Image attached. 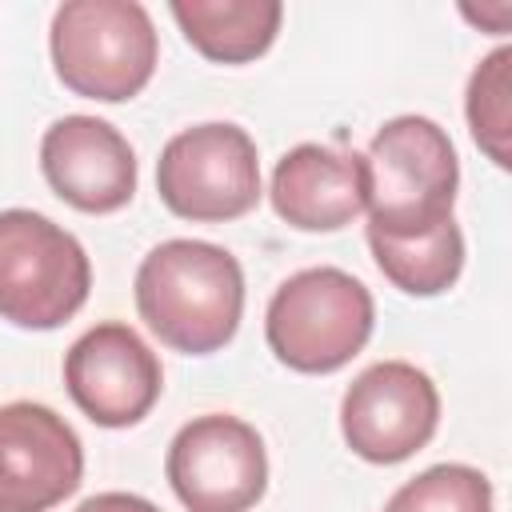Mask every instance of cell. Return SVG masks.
Segmentation results:
<instances>
[{
    "label": "cell",
    "mask_w": 512,
    "mask_h": 512,
    "mask_svg": "<svg viewBox=\"0 0 512 512\" xmlns=\"http://www.w3.org/2000/svg\"><path fill=\"white\" fill-rule=\"evenodd\" d=\"M136 312L172 352L208 356L240 328V260L208 240H164L136 268Z\"/></svg>",
    "instance_id": "6da1fadb"
},
{
    "label": "cell",
    "mask_w": 512,
    "mask_h": 512,
    "mask_svg": "<svg viewBox=\"0 0 512 512\" xmlns=\"http://www.w3.org/2000/svg\"><path fill=\"white\" fill-rule=\"evenodd\" d=\"M368 228L380 236H424L452 220L460 160L448 132L428 116H392L364 152Z\"/></svg>",
    "instance_id": "7a4b0ae2"
},
{
    "label": "cell",
    "mask_w": 512,
    "mask_h": 512,
    "mask_svg": "<svg viewBox=\"0 0 512 512\" xmlns=\"http://www.w3.org/2000/svg\"><path fill=\"white\" fill-rule=\"evenodd\" d=\"M52 68L84 100L120 104L156 72V24L136 0H68L52 12Z\"/></svg>",
    "instance_id": "3957f363"
},
{
    "label": "cell",
    "mask_w": 512,
    "mask_h": 512,
    "mask_svg": "<svg viewBox=\"0 0 512 512\" xmlns=\"http://www.w3.org/2000/svg\"><path fill=\"white\" fill-rule=\"evenodd\" d=\"M376 324L372 292L344 268H304L288 276L264 312V340L272 356L304 376L344 368L368 344Z\"/></svg>",
    "instance_id": "277c9868"
},
{
    "label": "cell",
    "mask_w": 512,
    "mask_h": 512,
    "mask_svg": "<svg viewBox=\"0 0 512 512\" xmlns=\"http://www.w3.org/2000/svg\"><path fill=\"white\" fill-rule=\"evenodd\" d=\"M92 288L84 244L32 208L0 212V320L32 332L68 324Z\"/></svg>",
    "instance_id": "5b68a950"
},
{
    "label": "cell",
    "mask_w": 512,
    "mask_h": 512,
    "mask_svg": "<svg viewBox=\"0 0 512 512\" xmlns=\"http://www.w3.org/2000/svg\"><path fill=\"white\" fill-rule=\"evenodd\" d=\"M156 192L180 220H240L260 204V156L252 136L228 120L176 132L156 160Z\"/></svg>",
    "instance_id": "8992f818"
},
{
    "label": "cell",
    "mask_w": 512,
    "mask_h": 512,
    "mask_svg": "<svg viewBox=\"0 0 512 512\" xmlns=\"http://www.w3.org/2000/svg\"><path fill=\"white\" fill-rule=\"evenodd\" d=\"M164 476L188 512H248L268 488V452L248 420L208 412L172 436Z\"/></svg>",
    "instance_id": "52a82bcc"
},
{
    "label": "cell",
    "mask_w": 512,
    "mask_h": 512,
    "mask_svg": "<svg viewBox=\"0 0 512 512\" xmlns=\"http://www.w3.org/2000/svg\"><path fill=\"white\" fill-rule=\"evenodd\" d=\"M440 424V392L408 360L364 368L340 400L344 444L368 464H400L420 452Z\"/></svg>",
    "instance_id": "ba28073f"
},
{
    "label": "cell",
    "mask_w": 512,
    "mask_h": 512,
    "mask_svg": "<svg viewBox=\"0 0 512 512\" xmlns=\"http://www.w3.org/2000/svg\"><path fill=\"white\" fill-rule=\"evenodd\" d=\"M64 388L92 424L132 428L160 400L164 372L136 328L108 320L64 352Z\"/></svg>",
    "instance_id": "9c48e42d"
},
{
    "label": "cell",
    "mask_w": 512,
    "mask_h": 512,
    "mask_svg": "<svg viewBox=\"0 0 512 512\" xmlns=\"http://www.w3.org/2000/svg\"><path fill=\"white\" fill-rule=\"evenodd\" d=\"M76 428L36 400L0 404V512H48L80 488Z\"/></svg>",
    "instance_id": "30bf717a"
},
{
    "label": "cell",
    "mask_w": 512,
    "mask_h": 512,
    "mask_svg": "<svg viewBox=\"0 0 512 512\" xmlns=\"http://www.w3.org/2000/svg\"><path fill=\"white\" fill-rule=\"evenodd\" d=\"M40 168L64 204L92 216L120 212L136 192V152L100 116H60L40 140Z\"/></svg>",
    "instance_id": "8fae6325"
},
{
    "label": "cell",
    "mask_w": 512,
    "mask_h": 512,
    "mask_svg": "<svg viewBox=\"0 0 512 512\" xmlns=\"http://www.w3.org/2000/svg\"><path fill=\"white\" fill-rule=\"evenodd\" d=\"M268 200L276 216L300 232L348 228L368 204L364 152H340L328 144H296L276 160Z\"/></svg>",
    "instance_id": "7c38bea8"
},
{
    "label": "cell",
    "mask_w": 512,
    "mask_h": 512,
    "mask_svg": "<svg viewBox=\"0 0 512 512\" xmlns=\"http://www.w3.org/2000/svg\"><path fill=\"white\" fill-rule=\"evenodd\" d=\"M184 40L212 64H248L264 56L280 32V0H172Z\"/></svg>",
    "instance_id": "4fadbf2b"
},
{
    "label": "cell",
    "mask_w": 512,
    "mask_h": 512,
    "mask_svg": "<svg viewBox=\"0 0 512 512\" xmlns=\"http://www.w3.org/2000/svg\"><path fill=\"white\" fill-rule=\"evenodd\" d=\"M368 248L384 280L408 296H440L464 272V232L456 220H444L440 228L404 240L368 228Z\"/></svg>",
    "instance_id": "5bb4252c"
},
{
    "label": "cell",
    "mask_w": 512,
    "mask_h": 512,
    "mask_svg": "<svg viewBox=\"0 0 512 512\" xmlns=\"http://www.w3.org/2000/svg\"><path fill=\"white\" fill-rule=\"evenodd\" d=\"M464 112L480 152L496 168H508L512 164V144H508L512 140V48L508 44H500L472 68Z\"/></svg>",
    "instance_id": "9a60e30c"
},
{
    "label": "cell",
    "mask_w": 512,
    "mask_h": 512,
    "mask_svg": "<svg viewBox=\"0 0 512 512\" xmlns=\"http://www.w3.org/2000/svg\"><path fill=\"white\" fill-rule=\"evenodd\" d=\"M388 512H492V484L472 464H432L392 492Z\"/></svg>",
    "instance_id": "2e32d148"
},
{
    "label": "cell",
    "mask_w": 512,
    "mask_h": 512,
    "mask_svg": "<svg viewBox=\"0 0 512 512\" xmlns=\"http://www.w3.org/2000/svg\"><path fill=\"white\" fill-rule=\"evenodd\" d=\"M76 512H160V508L136 492H96Z\"/></svg>",
    "instance_id": "e0dca14e"
},
{
    "label": "cell",
    "mask_w": 512,
    "mask_h": 512,
    "mask_svg": "<svg viewBox=\"0 0 512 512\" xmlns=\"http://www.w3.org/2000/svg\"><path fill=\"white\" fill-rule=\"evenodd\" d=\"M464 12V20H472V24H480V28H488L492 36H500L504 28H508V20H512V4H496V8H480V12H472V8H460Z\"/></svg>",
    "instance_id": "ac0fdd59"
},
{
    "label": "cell",
    "mask_w": 512,
    "mask_h": 512,
    "mask_svg": "<svg viewBox=\"0 0 512 512\" xmlns=\"http://www.w3.org/2000/svg\"><path fill=\"white\" fill-rule=\"evenodd\" d=\"M384 512H388V508H384Z\"/></svg>",
    "instance_id": "d6986e66"
}]
</instances>
